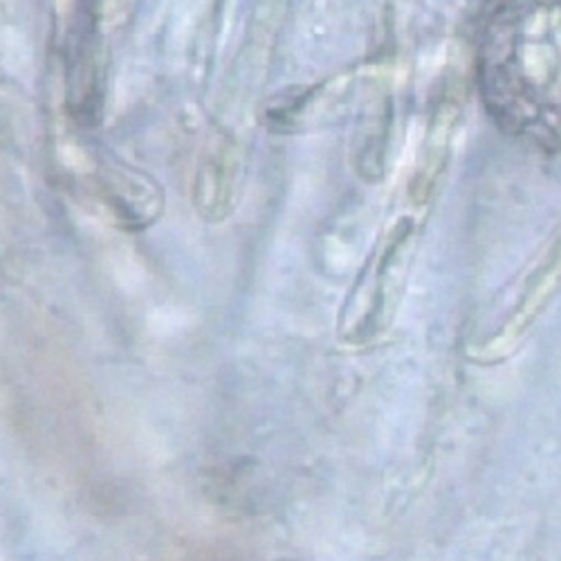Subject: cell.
<instances>
[{
    "mask_svg": "<svg viewBox=\"0 0 561 561\" xmlns=\"http://www.w3.org/2000/svg\"><path fill=\"white\" fill-rule=\"evenodd\" d=\"M237 160L225 139L214 142L203 151L196 169V201L207 209L216 211L222 198H229L233 175H237Z\"/></svg>",
    "mask_w": 561,
    "mask_h": 561,
    "instance_id": "2",
    "label": "cell"
},
{
    "mask_svg": "<svg viewBox=\"0 0 561 561\" xmlns=\"http://www.w3.org/2000/svg\"><path fill=\"white\" fill-rule=\"evenodd\" d=\"M479 83L501 128L561 151V0H505L483 34Z\"/></svg>",
    "mask_w": 561,
    "mask_h": 561,
    "instance_id": "1",
    "label": "cell"
}]
</instances>
